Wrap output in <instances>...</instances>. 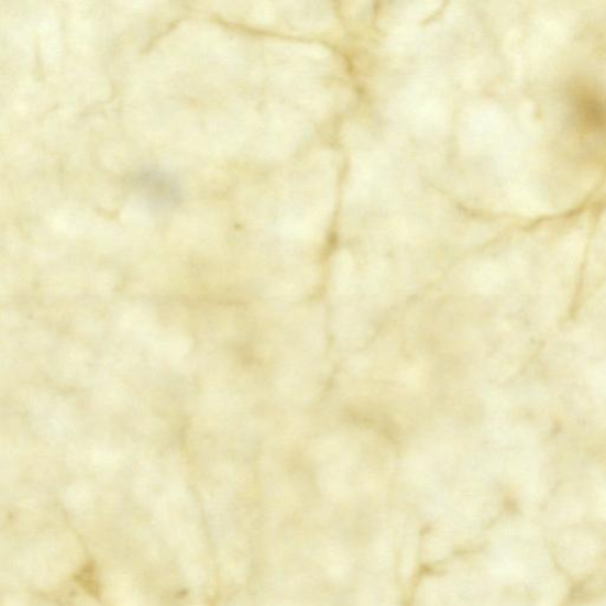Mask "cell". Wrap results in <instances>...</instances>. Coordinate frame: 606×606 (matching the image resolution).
Wrapping results in <instances>:
<instances>
[{"label": "cell", "mask_w": 606, "mask_h": 606, "mask_svg": "<svg viewBox=\"0 0 606 606\" xmlns=\"http://www.w3.org/2000/svg\"><path fill=\"white\" fill-rule=\"evenodd\" d=\"M131 188L155 209H174L183 200L180 183L166 170L140 168L129 180Z\"/></svg>", "instance_id": "1"}, {"label": "cell", "mask_w": 606, "mask_h": 606, "mask_svg": "<svg viewBox=\"0 0 606 606\" xmlns=\"http://www.w3.org/2000/svg\"><path fill=\"white\" fill-rule=\"evenodd\" d=\"M571 107L573 121L581 131L587 134L606 131V104L594 89L584 86L574 89Z\"/></svg>", "instance_id": "2"}]
</instances>
